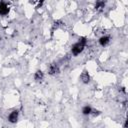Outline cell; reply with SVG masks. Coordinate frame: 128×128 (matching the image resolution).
Returning a JSON list of instances; mask_svg holds the SVG:
<instances>
[{
	"label": "cell",
	"mask_w": 128,
	"mask_h": 128,
	"mask_svg": "<svg viewBox=\"0 0 128 128\" xmlns=\"http://www.w3.org/2000/svg\"><path fill=\"white\" fill-rule=\"evenodd\" d=\"M48 72H49V74H51V75H54V74L59 73V67H58V65H57L56 63L50 64V66H49V68H48Z\"/></svg>",
	"instance_id": "3"
},
{
	"label": "cell",
	"mask_w": 128,
	"mask_h": 128,
	"mask_svg": "<svg viewBox=\"0 0 128 128\" xmlns=\"http://www.w3.org/2000/svg\"><path fill=\"white\" fill-rule=\"evenodd\" d=\"M109 41H110L109 36H102L99 38V43L101 46H106L109 43Z\"/></svg>",
	"instance_id": "5"
},
{
	"label": "cell",
	"mask_w": 128,
	"mask_h": 128,
	"mask_svg": "<svg viewBox=\"0 0 128 128\" xmlns=\"http://www.w3.org/2000/svg\"><path fill=\"white\" fill-rule=\"evenodd\" d=\"M8 120H9V122H11V123H15V122L18 120V111H17V110L12 111V112L9 114V116H8Z\"/></svg>",
	"instance_id": "4"
},
{
	"label": "cell",
	"mask_w": 128,
	"mask_h": 128,
	"mask_svg": "<svg viewBox=\"0 0 128 128\" xmlns=\"http://www.w3.org/2000/svg\"><path fill=\"white\" fill-rule=\"evenodd\" d=\"M104 6H105V2H103V1H98L95 4V8L97 10H101L102 8H104Z\"/></svg>",
	"instance_id": "9"
},
{
	"label": "cell",
	"mask_w": 128,
	"mask_h": 128,
	"mask_svg": "<svg viewBox=\"0 0 128 128\" xmlns=\"http://www.w3.org/2000/svg\"><path fill=\"white\" fill-rule=\"evenodd\" d=\"M43 72L42 71H40V70H38V71H36L35 72V75H34V78H35V80L36 81H41L42 79H43Z\"/></svg>",
	"instance_id": "6"
},
{
	"label": "cell",
	"mask_w": 128,
	"mask_h": 128,
	"mask_svg": "<svg viewBox=\"0 0 128 128\" xmlns=\"http://www.w3.org/2000/svg\"><path fill=\"white\" fill-rule=\"evenodd\" d=\"M82 113H83L84 115H89V114L92 113V108H91L90 106L86 105V106H84V107L82 108Z\"/></svg>",
	"instance_id": "7"
},
{
	"label": "cell",
	"mask_w": 128,
	"mask_h": 128,
	"mask_svg": "<svg viewBox=\"0 0 128 128\" xmlns=\"http://www.w3.org/2000/svg\"><path fill=\"white\" fill-rule=\"evenodd\" d=\"M85 45H86V38H81V39H79V41H78L77 43H75V44L72 46V48H71V51H72L73 55L76 56V55L80 54V53L84 50Z\"/></svg>",
	"instance_id": "1"
},
{
	"label": "cell",
	"mask_w": 128,
	"mask_h": 128,
	"mask_svg": "<svg viewBox=\"0 0 128 128\" xmlns=\"http://www.w3.org/2000/svg\"><path fill=\"white\" fill-rule=\"evenodd\" d=\"M81 80H82L84 83H88V82H89L90 77H89V75H88V73H87L86 71H84V72L82 73V75H81Z\"/></svg>",
	"instance_id": "8"
},
{
	"label": "cell",
	"mask_w": 128,
	"mask_h": 128,
	"mask_svg": "<svg viewBox=\"0 0 128 128\" xmlns=\"http://www.w3.org/2000/svg\"><path fill=\"white\" fill-rule=\"evenodd\" d=\"M9 12V7L5 2H0V16L7 15Z\"/></svg>",
	"instance_id": "2"
}]
</instances>
